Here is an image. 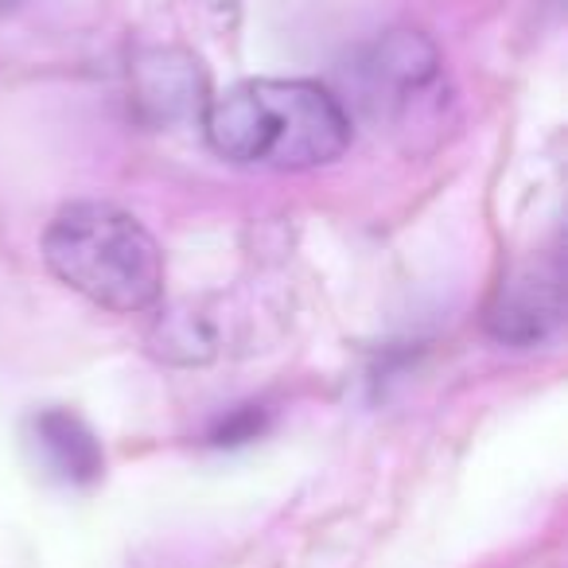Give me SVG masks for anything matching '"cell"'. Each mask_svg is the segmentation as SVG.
Returning <instances> with one entry per match:
<instances>
[{
  "instance_id": "cell-4",
  "label": "cell",
  "mask_w": 568,
  "mask_h": 568,
  "mask_svg": "<svg viewBox=\"0 0 568 568\" xmlns=\"http://www.w3.org/2000/svg\"><path fill=\"white\" fill-rule=\"evenodd\" d=\"M565 316V268L557 253L514 261L487 301V335L503 347H537Z\"/></svg>"
},
{
  "instance_id": "cell-7",
  "label": "cell",
  "mask_w": 568,
  "mask_h": 568,
  "mask_svg": "<svg viewBox=\"0 0 568 568\" xmlns=\"http://www.w3.org/2000/svg\"><path fill=\"white\" fill-rule=\"evenodd\" d=\"M152 351L168 363H206L219 347V335H214L211 320L199 316V312H168L160 316L156 332L149 335Z\"/></svg>"
},
{
  "instance_id": "cell-2",
  "label": "cell",
  "mask_w": 568,
  "mask_h": 568,
  "mask_svg": "<svg viewBox=\"0 0 568 568\" xmlns=\"http://www.w3.org/2000/svg\"><path fill=\"white\" fill-rule=\"evenodd\" d=\"M43 265L71 293L105 312L156 308L164 293V253L141 219L113 203H71L43 230Z\"/></svg>"
},
{
  "instance_id": "cell-5",
  "label": "cell",
  "mask_w": 568,
  "mask_h": 568,
  "mask_svg": "<svg viewBox=\"0 0 568 568\" xmlns=\"http://www.w3.org/2000/svg\"><path fill=\"white\" fill-rule=\"evenodd\" d=\"M206 102V74L199 59L175 48L144 51L133 63V105L152 125H172L183 118H203Z\"/></svg>"
},
{
  "instance_id": "cell-3",
  "label": "cell",
  "mask_w": 568,
  "mask_h": 568,
  "mask_svg": "<svg viewBox=\"0 0 568 568\" xmlns=\"http://www.w3.org/2000/svg\"><path fill=\"white\" fill-rule=\"evenodd\" d=\"M355 90L366 118L394 133L409 152L417 149V136L444 129V113L452 105L440 51L413 28L378 36L358 55Z\"/></svg>"
},
{
  "instance_id": "cell-6",
  "label": "cell",
  "mask_w": 568,
  "mask_h": 568,
  "mask_svg": "<svg viewBox=\"0 0 568 568\" xmlns=\"http://www.w3.org/2000/svg\"><path fill=\"white\" fill-rule=\"evenodd\" d=\"M32 436L36 448L43 452L48 467L67 483H94L102 475V444L90 433V425L82 417H74L71 409H43L32 417Z\"/></svg>"
},
{
  "instance_id": "cell-1",
  "label": "cell",
  "mask_w": 568,
  "mask_h": 568,
  "mask_svg": "<svg viewBox=\"0 0 568 568\" xmlns=\"http://www.w3.org/2000/svg\"><path fill=\"white\" fill-rule=\"evenodd\" d=\"M206 144L237 168L308 172L351 149V113L327 87L308 79H250L211 98Z\"/></svg>"
}]
</instances>
